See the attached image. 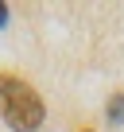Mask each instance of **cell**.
<instances>
[{
    "label": "cell",
    "instance_id": "1",
    "mask_svg": "<svg viewBox=\"0 0 124 132\" xmlns=\"http://www.w3.org/2000/svg\"><path fill=\"white\" fill-rule=\"evenodd\" d=\"M0 113L12 132H35L47 117L43 97L16 74H0Z\"/></svg>",
    "mask_w": 124,
    "mask_h": 132
},
{
    "label": "cell",
    "instance_id": "2",
    "mask_svg": "<svg viewBox=\"0 0 124 132\" xmlns=\"http://www.w3.org/2000/svg\"><path fill=\"white\" fill-rule=\"evenodd\" d=\"M105 117H109V124H124V93H112V97H109Z\"/></svg>",
    "mask_w": 124,
    "mask_h": 132
},
{
    "label": "cell",
    "instance_id": "3",
    "mask_svg": "<svg viewBox=\"0 0 124 132\" xmlns=\"http://www.w3.org/2000/svg\"><path fill=\"white\" fill-rule=\"evenodd\" d=\"M4 23H8V4L0 0V27H4Z\"/></svg>",
    "mask_w": 124,
    "mask_h": 132
}]
</instances>
